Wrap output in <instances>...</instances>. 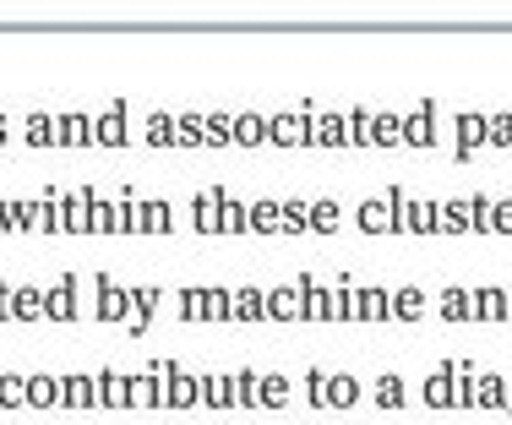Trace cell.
<instances>
[{"label":"cell","mask_w":512,"mask_h":425,"mask_svg":"<svg viewBox=\"0 0 512 425\" xmlns=\"http://www.w3.org/2000/svg\"><path fill=\"white\" fill-rule=\"evenodd\" d=\"M453 371H458V360H442V366L425 376V404L431 409H453Z\"/></svg>","instance_id":"obj_6"},{"label":"cell","mask_w":512,"mask_h":425,"mask_svg":"<svg viewBox=\"0 0 512 425\" xmlns=\"http://www.w3.org/2000/svg\"><path fill=\"white\" fill-rule=\"evenodd\" d=\"M442 322H469V289H463V284H447V295H442Z\"/></svg>","instance_id":"obj_12"},{"label":"cell","mask_w":512,"mask_h":425,"mask_svg":"<svg viewBox=\"0 0 512 425\" xmlns=\"http://www.w3.org/2000/svg\"><path fill=\"white\" fill-rule=\"evenodd\" d=\"M491 191H474L469 197V235H491Z\"/></svg>","instance_id":"obj_10"},{"label":"cell","mask_w":512,"mask_h":425,"mask_svg":"<svg viewBox=\"0 0 512 425\" xmlns=\"http://www.w3.org/2000/svg\"><path fill=\"white\" fill-rule=\"evenodd\" d=\"M387 317H398V322H420V317H425V289L404 284L398 295H387Z\"/></svg>","instance_id":"obj_7"},{"label":"cell","mask_w":512,"mask_h":425,"mask_svg":"<svg viewBox=\"0 0 512 425\" xmlns=\"http://www.w3.org/2000/svg\"><path fill=\"white\" fill-rule=\"evenodd\" d=\"M327 404H355V382H349V376H333V382H327Z\"/></svg>","instance_id":"obj_17"},{"label":"cell","mask_w":512,"mask_h":425,"mask_svg":"<svg viewBox=\"0 0 512 425\" xmlns=\"http://www.w3.org/2000/svg\"><path fill=\"white\" fill-rule=\"evenodd\" d=\"M502 415L512 420V376H507V409H502Z\"/></svg>","instance_id":"obj_20"},{"label":"cell","mask_w":512,"mask_h":425,"mask_svg":"<svg viewBox=\"0 0 512 425\" xmlns=\"http://www.w3.org/2000/svg\"><path fill=\"white\" fill-rule=\"evenodd\" d=\"M474 409H491V415H502V409H507V376H496V371H480V376H474Z\"/></svg>","instance_id":"obj_4"},{"label":"cell","mask_w":512,"mask_h":425,"mask_svg":"<svg viewBox=\"0 0 512 425\" xmlns=\"http://www.w3.org/2000/svg\"><path fill=\"white\" fill-rule=\"evenodd\" d=\"M404 148H436V99H425L414 115H404Z\"/></svg>","instance_id":"obj_2"},{"label":"cell","mask_w":512,"mask_h":425,"mask_svg":"<svg viewBox=\"0 0 512 425\" xmlns=\"http://www.w3.org/2000/svg\"><path fill=\"white\" fill-rule=\"evenodd\" d=\"M316 224H322V229L338 224V208H333V202H322V208H316Z\"/></svg>","instance_id":"obj_18"},{"label":"cell","mask_w":512,"mask_h":425,"mask_svg":"<svg viewBox=\"0 0 512 425\" xmlns=\"http://www.w3.org/2000/svg\"><path fill=\"white\" fill-rule=\"evenodd\" d=\"M491 235H512V197L491 202Z\"/></svg>","instance_id":"obj_16"},{"label":"cell","mask_w":512,"mask_h":425,"mask_svg":"<svg viewBox=\"0 0 512 425\" xmlns=\"http://www.w3.org/2000/svg\"><path fill=\"white\" fill-rule=\"evenodd\" d=\"M409 235H442V202H404Z\"/></svg>","instance_id":"obj_5"},{"label":"cell","mask_w":512,"mask_h":425,"mask_svg":"<svg viewBox=\"0 0 512 425\" xmlns=\"http://www.w3.org/2000/svg\"><path fill=\"white\" fill-rule=\"evenodd\" d=\"M469 322H507V289H469Z\"/></svg>","instance_id":"obj_3"},{"label":"cell","mask_w":512,"mask_h":425,"mask_svg":"<svg viewBox=\"0 0 512 425\" xmlns=\"http://www.w3.org/2000/svg\"><path fill=\"white\" fill-rule=\"evenodd\" d=\"M376 404H382V409H404V382H398V376H382V387H376Z\"/></svg>","instance_id":"obj_13"},{"label":"cell","mask_w":512,"mask_h":425,"mask_svg":"<svg viewBox=\"0 0 512 425\" xmlns=\"http://www.w3.org/2000/svg\"><path fill=\"white\" fill-rule=\"evenodd\" d=\"M360 317H371V322L387 317V289H365V295H360Z\"/></svg>","instance_id":"obj_14"},{"label":"cell","mask_w":512,"mask_h":425,"mask_svg":"<svg viewBox=\"0 0 512 425\" xmlns=\"http://www.w3.org/2000/svg\"><path fill=\"white\" fill-rule=\"evenodd\" d=\"M453 159L458 164H474L480 159V148H491V115H480V109H469V115H453Z\"/></svg>","instance_id":"obj_1"},{"label":"cell","mask_w":512,"mask_h":425,"mask_svg":"<svg viewBox=\"0 0 512 425\" xmlns=\"http://www.w3.org/2000/svg\"><path fill=\"white\" fill-rule=\"evenodd\" d=\"M491 148L512 153V115H507V109H502V115H491Z\"/></svg>","instance_id":"obj_15"},{"label":"cell","mask_w":512,"mask_h":425,"mask_svg":"<svg viewBox=\"0 0 512 425\" xmlns=\"http://www.w3.org/2000/svg\"><path fill=\"white\" fill-rule=\"evenodd\" d=\"M474 371L469 360H458V371H453V409H474Z\"/></svg>","instance_id":"obj_9"},{"label":"cell","mask_w":512,"mask_h":425,"mask_svg":"<svg viewBox=\"0 0 512 425\" xmlns=\"http://www.w3.org/2000/svg\"><path fill=\"white\" fill-rule=\"evenodd\" d=\"M442 235H469V197H453L442 208Z\"/></svg>","instance_id":"obj_11"},{"label":"cell","mask_w":512,"mask_h":425,"mask_svg":"<svg viewBox=\"0 0 512 425\" xmlns=\"http://www.w3.org/2000/svg\"><path fill=\"white\" fill-rule=\"evenodd\" d=\"M507 322H512V289H507Z\"/></svg>","instance_id":"obj_21"},{"label":"cell","mask_w":512,"mask_h":425,"mask_svg":"<svg viewBox=\"0 0 512 425\" xmlns=\"http://www.w3.org/2000/svg\"><path fill=\"white\" fill-rule=\"evenodd\" d=\"M322 142H344V126H338V120H322Z\"/></svg>","instance_id":"obj_19"},{"label":"cell","mask_w":512,"mask_h":425,"mask_svg":"<svg viewBox=\"0 0 512 425\" xmlns=\"http://www.w3.org/2000/svg\"><path fill=\"white\" fill-rule=\"evenodd\" d=\"M404 137V115H371V142L376 148H398Z\"/></svg>","instance_id":"obj_8"}]
</instances>
